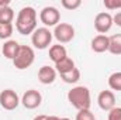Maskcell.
<instances>
[{"instance_id": "83f0119b", "label": "cell", "mask_w": 121, "mask_h": 120, "mask_svg": "<svg viewBox=\"0 0 121 120\" xmlns=\"http://www.w3.org/2000/svg\"><path fill=\"white\" fill-rule=\"evenodd\" d=\"M47 120H60L58 116H48V119Z\"/></svg>"}, {"instance_id": "5b68a950", "label": "cell", "mask_w": 121, "mask_h": 120, "mask_svg": "<svg viewBox=\"0 0 121 120\" xmlns=\"http://www.w3.org/2000/svg\"><path fill=\"white\" fill-rule=\"evenodd\" d=\"M39 20L45 27H56L59 24L60 20V13L56 7L47 6L41 10L39 13Z\"/></svg>"}, {"instance_id": "ffe728a7", "label": "cell", "mask_w": 121, "mask_h": 120, "mask_svg": "<svg viewBox=\"0 0 121 120\" xmlns=\"http://www.w3.org/2000/svg\"><path fill=\"white\" fill-rule=\"evenodd\" d=\"M13 24H3L0 23V40H7L13 34Z\"/></svg>"}, {"instance_id": "8fae6325", "label": "cell", "mask_w": 121, "mask_h": 120, "mask_svg": "<svg viewBox=\"0 0 121 120\" xmlns=\"http://www.w3.org/2000/svg\"><path fill=\"white\" fill-rule=\"evenodd\" d=\"M38 79H39V82L44 83V85H51V83H54L55 79H56V71H55V68H52V66H49V65L41 66L39 71H38Z\"/></svg>"}, {"instance_id": "f1b7e54d", "label": "cell", "mask_w": 121, "mask_h": 120, "mask_svg": "<svg viewBox=\"0 0 121 120\" xmlns=\"http://www.w3.org/2000/svg\"><path fill=\"white\" fill-rule=\"evenodd\" d=\"M60 120H70V119H66V117H63V119H60Z\"/></svg>"}, {"instance_id": "9a60e30c", "label": "cell", "mask_w": 121, "mask_h": 120, "mask_svg": "<svg viewBox=\"0 0 121 120\" xmlns=\"http://www.w3.org/2000/svg\"><path fill=\"white\" fill-rule=\"evenodd\" d=\"M76 66H75V62L72 58H69V57H66L65 60L59 61L58 64H55V71H56V74H66V72H69V71H72V69H75Z\"/></svg>"}, {"instance_id": "d4e9b609", "label": "cell", "mask_w": 121, "mask_h": 120, "mask_svg": "<svg viewBox=\"0 0 121 120\" xmlns=\"http://www.w3.org/2000/svg\"><path fill=\"white\" fill-rule=\"evenodd\" d=\"M113 23H114V24H117L118 27H121V11H118V13L113 17Z\"/></svg>"}, {"instance_id": "6da1fadb", "label": "cell", "mask_w": 121, "mask_h": 120, "mask_svg": "<svg viewBox=\"0 0 121 120\" xmlns=\"http://www.w3.org/2000/svg\"><path fill=\"white\" fill-rule=\"evenodd\" d=\"M16 28L21 35L32 34L37 30V11L34 7H23L16 18Z\"/></svg>"}, {"instance_id": "7c38bea8", "label": "cell", "mask_w": 121, "mask_h": 120, "mask_svg": "<svg viewBox=\"0 0 121 120\" xmlns=\"http://www.w3.org/2000/svg\"><path fill=\"white\" fill-rule=\"evenodd\" d=\"M91 50L97 54H101V52H106L108 51V37L104 35V34H99L96 35L93 40H91L90 44Z\"/></svg>"}, {"instance_id": "d6986e66", "label": "cell", "mask_w": 121, "mask_h": 120, "mask_svg": "<svg viewBox=\"0 0 121 120\" xmlns=\"http://www.w3.org/2000/svg\"><path fill=\"white\" fill-rule=\"evenodd\" d=\"M108 86L113 90H121V72H114L108 76Z\"/></svg>"}, {"instance_id": "5bb4252c", "label": "cell", "mask_w": 121, "mask_h": 120, "mask_svg": "<svg viewBox=\"0 0 121 120\" xmlns=\"http://www.w3.org/2000/svg\"><path fill=\"white\" fill-rule=\"evenodd\" d=\"M68 57V52H66V48L60 44H55L49 48V60L52 61L54 64H58L59 61L65 60Z\"/></svg>"}, {"instance_id": "7402d4cb", "label": "cell", "mask_w": 121, "mask_h": 120, "mask_svg": "<svg viewBox=\"0 0 121 120\" xmlns=\"http://www.w3.org/2000/svg\"><path fill=\"white\" fill-rule=\"evenodd\" d=\"M60 4H62L66 10H76L78 7H80L82 1H80V0H62Z\"/></svg>"}, {"instance_id": "cb8c5ba5", "label": "cell", "mask_w": 121, "mask_h": 120, "mask_svg": "<svg viewBox=\"0 0 121 120\" xmlns=\"http://www.w3.org/2000/svg\"><path fill=\"white\" fill-rule=\"evenodd\" d=\"M108 120H121V107H114L108 112Z\"/></svg>"}, {"instance_id": "7a4b0ae2", "label": "cell", "mask_w": 121, "mask_h": 120, "mask_svg": "<svg viewBox=\"0 0 121 120\" xmlns=\"http://www.w3.org/2000/svg\"><path fill=\"white\" fill-rule=\"evenodd\" d=\"M68 100L78 110L90 109L91 105L90 90L86 86H75L68 92Z\"/></svg>"}, {"instance_id": "ac0fdd59", "label": "cell", "mask_w": 121, "mask_h": 120, "mask_svg": "<svg viewBox=\"0 0 121 120\" xmlns=\"http://www.w3.org/2000/svg\"><path fill=\"white\" fill-rule=\"evenodd\" d=\"M60 79L65 82V83H76L79 79H80V71L78 68L66 72V74H62L60 75Z\"/></svg>"}, {"instance_id": "603a6c76", "label": "cell", "mask_w": 121, "mask_h": 120, "mask_svg": "<svg viewBox=\"0 0 121 120\" xmlns=\"http://www.w3.org/2000/svg\"><path fill=\"white\" fill-rule=\"evenodd\" d=\"M103 4H104V7L108 9V10H117V9H121V0H104Z\"/></svg>"}, {"instance_id": "2e32d148", "label": "cell", "mask_w": 121, "mask_h": 120, "mask_svg": "<svg viewBox=\"0 0 121 120\" xmlns=\"http://www.w3.org/2000/svg\"><path fill=\"white\" fill-rule=\"evenodd\" d=\"M108 51L113 55H121V34L108 37Z\"/></svg>"}, {"instance_id": "ba28073f", "label": "cell", "mask_w": 121, "mask_h": 120, "mask_svg": "<svg viewBox=\"0 0 121 120\" xmlns=\"http://www.w3.org/2000/svg\"><path fill=\"white\" fill-rule=\"evenodd\" d=\"M113 24H114L113 23V16L110 13H106V11L99 13L94 18V28L100 34H106L107 31H110Z\"/></svg>"}, {"instance_id": "4316f807", "label": "cell", "mask_w": 121, "mask_h": 120, "mask_svg": "<svg viewBox=\"0 0 121 120\" xmlns=\"http://www.w3.org/2000/svg\"><path fill=\"white\" fill-rule=\"evenodd\" d=\"M6 6H10V1L9 0H0V9L6 7Z\"/></svg>"}, {"instance_id": "44dd1931", "label": "cell", "mask_w": 121, "mask_h": 120, "mask_svg": "<svg viewBox=\"0 0 121 120\" xmlns=\"http://www.w3.org/2000/svg\"><path fill=\"white\" fill-rule=\"evenodd\" d=\"M76 120H96V116L90 112V109L79 110L76 115Z\"/></svg>"}, {"instance_id": "277c9868", "label": "cell", "mask_w": 121, "mask_h": 120, "mask_svg": "<svg viewBox=\"0 0 121 120\" xmlns=\"http://www.w3.org/2000/svg\"><path fill=\"white\" fill-rule=\"evenodd\" d=\"M52 37H54V34L49 31V28L41 27V28H37V30L32 32L31 42H32V45L37 50H45V48H48L51 45Z\"/></svg>"}, {"instance_id": "8992f818", "label": "cell", "mask_w": 121, "mask_h": 120, "mask_svg": "<svg viewBox=\"0 0 121 120\" xmlns=\"http://www.w3.org/2000/svg\"><path fill=\"white\" fill-rule=\"evenodd\" d=\"M54 37L58 40L59 44H66V42H70L75 37V28L73 26L68 24V23H59L55 30H54Z\"/></svg>"}, {"instance_id": "e0dca14e", "label": "cell", "mask_w": 121, "mask_h": 120, "mask_svg": "<svg viewBox=\"0 0 121 120\" xmlns=\"http://www.w3.org/2000/svg\"><path fill=\"white\" fill-rule=\"evenodd\" d=\"M13 18H14V10L10 6H6V7L0 9V23H3V24H11Z\"/></svg>"}, {"instance_id": "9c48e42d", "label": "cell", "mask_w": 121, "mask_h": 120, "mask_svg": "<svg viewBox=\"0 0 121 120\" xmlns=\"http://www.w3.org/2000/svg\"><path fill=\"white\" fill-rule=\"evenodd\" d=\"M41 102H42V95H41L37 89L27 90V92L23 95V97H21L23 106H24L26 109H30V110L37 109V107L41 105Z\"/></svg>"}, {"instance_id": "30bf717a", "label": "cell", "mask_w": 121, "mask_h": 120, "mask_svg": "<svg viewBox=\"0 0 121 120\" xmlns=\"http://www.w3.org/2000/svg\"><path fill=\"white\" fill-rule=\"evenodd\" d=\"M97 103H99V107L101 110L110 112L111 109L116 107V96H114V93L111 90H101L99 93Z\"/></svg>"}, {"instance_id": "4fadbf2b", "label": "cell", "mask_w": 121, "mask_h": 120, "mask_svg": "<svg viewBox=\"0 0 121 120\" xmlns=\"http://www.w3.org/2000/svg\"><path fill=\"white\" fill-rule=\"evenodd\" d=\"M18 50H20V44H18L17 41H14V40H9V41H6L4 45L1 47V52H3V55H4L7 60H11V61L16 58Z\"/></svg>"}, {"instance_id": "484cf974", "label": "cell", "mask_w": 121, "mask_h": 120, "mask_svg": "<svg viewBox=\"0 0 121 120\" xmlns=\"http://www.w3.org/2000/svg\"><path fill=\"white\" fill-rule=\"evenodd\" d=\"M47 119H48L47 115H39V116H35L32 120H47Z\"/></svg>"}, {"instance_id": "52a82bcc", "label": "cell", "mask_w": 121, "mask_h": 120, "mask_svg": "<svg viewBox=\"0 0 121 120\" xmlns=\"http://www.w3.org/2000/svg\"><path fill=\"white\" fill-rule=\"evenodd\" d=\"M20 97L13 89H4L0 93V106L4 110H14L20 105Z\"/></svg>"}, {"instance_id": "3957f363", "label": "cell", "mask_w": 121, "mask_h": 120, "mask_svg": "<svg viewBox=\"0 0 121 120\" xmlns=\"http://www.w3.org/2000/svg\"><path fill=\"white\" fill-rule=\"evenodd\" d=\"M34 60H35L34 50L28 45H20V50H18L16 58L13 60V65L17 69H27L32 65Z\"/></svg>"}]
</instances>
